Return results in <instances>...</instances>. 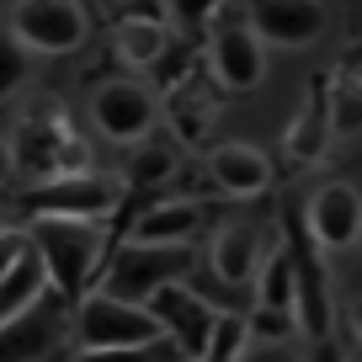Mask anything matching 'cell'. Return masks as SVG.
I'll return each mask as SVG.
<instances>
[{
	"label": "cell",
	"mask_w": 362,
	"mask_h": 362,
	"mask_svg": "<svg viewBox=\"0 0 362 362\" xmlns=\"http://www.w3.org/2000/svg\"><path fill=\"white\" fill-rule=\"evenodd\" d=\"M43 293H48V272H43V261H37V250H27V256L0 277V325L11 315H22V309L33 304V298H43Z\"/></svg>",
	"instance_id": "cell-21"
},
{
	"label": "cell",
	"mask_w": 362,
	"mask_h": 362,
	"mask_svg": "<svg viewBox=\"0 0 362 362\" xmlns=\"http://www.w3.org/2000/svg\"><path fill=\"white\" fill-rule=\"evenodd\" d=\"M149 315L160 320V336H170L181 346V357L187 362H197L208 351V336H214V320H218V309L208 304L197 288H187V283H170V288H160L155 298H149Z\"/></svg>",
	"instance_id": "cell-9"
},
{
	"label": "cell",
	"mask_w": 362,
	"mask_h": 362,
	"mask_svg": "<svg viewBox=\"0 0 362 362\" xmlns=\"http://www.w3.org/2000/svg\"><path fill=\"white\" fill-rule=\"evenodd\" d=\"M6 22L33 54H69L90 33V16L80 0H16Z\"/></svg>",
	"instance_id": "cell-7"
},
{
	"label": "cell",
	"mask_w": 362,
	"mask_h": 362,
	"mask_svg": "<svg viewBox=\"0 0 362 362\" xmlns=\"http://www.w3.org/2000/svg\"><path fill=\"white\" fill-rule=\"evenodd\" d=\"M27 235H33V250L48 272V288L80 304L107 261V229L90 218H33Z\"/></svg>",
	"instance_id": "cell-1"
},
{
	"label": "cell",
	"mask_w": 362,
	"mask_h": 362,
	"mask_svg": "<svg viewBox=\"0 0 362 362\" xmlns=\"http://www.w3.org/2000/svg\"><path fill=\"white\" fill-rule=\"evenodd\" d=\"M208 181L229 197H261L272 187V160L256 144H218L208 155Z\"/></svg>",
	"instance_id": "cell-13"
},
{
	"label": "cell",
	"mask_w": 362,
	"mask_h": 362,
	"mask_svg": "<svg viewBox=\"0 0 362 362\" xmlns=\"http://www.w3.org/2000/svg\"><path fill=\"white\" fill-rule=\"evenodd\" d=\"M250 33L267 48H309L325 33V0H250Z\"/></svg>",
	"instance_id": "cell-10"
},
{
	"label": "cell",
	"mask_w": 362,
	"mask_h": 362,
	"mask_svg": "<svg viewBox=\"0 0 362 362\" xmlns=\"http://www.w3.org/2000/svg\"><path fill=\"white\" fill-rule=\"evenodd\" d=\"M250 298L256 309H277V315H293V298H298V267H293V245L288 235L261 256L256 267V283H250Z\"/></svg>",
	"instance_id": "cell-17"
},
{
	"label": "cell",
	"mask_w": 362,
	"mask_h": 362,
	"mask_svg": "<svg viewBox=\"0 0 362 362\" xmlns=\"http://www.w3.org/2000/svg\"><path fill=\"white\" fill-rule=\"evenodd\" d=\"M192 272H197L192 245H139V240H123V245H112V256L96 272V293L144 309L160 288L187 283Z\"/></svg>",
	"instance_id": "cell-2"
},
{
	"label": "cell",
	"mask_w": 362,
	"mask_h": 362,
	"mask_svg": "<svg viewBox=\"0 0 362 362\" xmlns=\"http://www.w3.org/2000/svg\"><path fill=\"white\" fill-rule=\"evenodd\" d=\"M240 362H304L293 351V341H245V351H240Z\"/></svg>",
	"instance_id": "cell-28"
},
{
	"label": "cell",
	"mask_w": 362,
	"mask_h": 362,
	"mask_svg": "<svg viewBox=\"0 0 362 362\" xmlns=\"http://www.w3.org/2000/svg\"><path fill=\"white\" fill-rule=\"evenodd\" d=\"M165 11H170V22H176L181 33H214L224 0H165Z\"/></svg>",
	"instance_id": "cell-26"
},
{
	"label": "cell",
	"mask_w": 362,
	"mask_h": 362,
	"mask_svg": "<svg viewBox=\"0 0 362 362\" xmlns=\"http://www.w3.org/2000/svg\"><path fill=\"white\" fill-rule=\"evenodd\" d=\"M11 170H22L27 181H54V176L90 170V149H86V139L69 128V117H64L59 102H37L33 112L16 123Z\"/></svg>",
	"instance_id": "cell-3"
},
{
	"label": "cell",
	"mask_w": 362,
	"mask_h": 362,
	"mask_svg": "<svg viewBox=\"0 0 362 362\" xmlns=\"http://www.w3.org/2000/svg\"><path fill=\"white\" fill-rule=\"evenodd\" d=\"M0 224H6V218H0Z\"/></svg>",
	"instance_id": "cell-33"
},
{
	"label": "cell",
	"mask_w": 362,
	"mask_h": 362,
	"mask_svg": "<svg viewBox=\"0 0 362 362\" xmlns=\"http://www.w3.org/2000/svg\"><path fill=\"white\" fill-rule=\"evenodd\" d=\"M330 128L336 134H357L362 128V48H346V59L330 75Z\"/></svg>",
	"instance_id": "cell-19"
},
{
	"label": "cell",
	"mask_w": 362,
	"mask_h": 362,
	"mask_svg": "<svg viewBox=\"0 0 362 362\" xmlns=\"http://www.w3.org/2000/svg\"><path fill=\"white\" fill-rule=\"evenodd\" d=\"M245 341H250V320L245 315H218L214 320V336H208V351L197 362H240Z\"/></svg>",
	"instance_id": "cell-25"
},
{
	"label": "cell",
	"mask_w": 362,
	"mask_h": 362,
	"mask_svg": "<svg viewBox=\"0 0 362 362\" xmlns=\"http://www.w3.org/2000/svg\"><path fill=\"white\" fill-rule=\"evenodd\" d=\"M33 250V235H27V224H0V277L16 267V261Z\"/></svg>",
	"instance_id": "cell-27"
},
{
	"label": "cell",
	"mask_w": 362,
	"mask_h": 362,
	"mask_svg": "<svg viewBox=\"0 0 362 362\" xmlns=\"http://www.w3.org/2000/svg\"><path fill=\"white\" fill-rule=\"evenodd\" d=\"M330 134H336V128H330V96H325V80H315L304 107H298V112L288 117V128H283V149L298 165H315V160H325Z\"/></svg>",
	"instance_id": "cell-14"
},
{
	"label": "cell",
	"mask_w": 362,
	"mask_h": 362,
	"mask_svg": "<svg viewBox=\"0 0 362 362\" xmlns=\"http://www.w3.org/2000/svg\"><path fill=\"white\" fill-rule=\"evenodd\" d=\"M123 187L102 170H75V176H54V181H33L22 197H16V214L27 218H90L102 224L117 208Z\"/></svg>",
	"instance_id": "cell-4"
},
{
	"label": "cell",
	"mask_w": 362,
	"mask_h": 362,
	"mask_svg": "<svg viewBox=\"0 0 362 362\" xmlns=\"http://www.w3.org/2000/svg\"><path fill=\"white\" fill-rule=\"evenodd\" d=\"M64 341H75V304L48 288L0 325V362H48Z\"/></svg>",
	"instance_id": "cell-5"
},
{
	"label": "cell",
	"mask_w": 362,
	"mask_h": 362,
	"mask_svg": "<svg viewBox=\"0 0 362 362\" xmlns=\"http://www.w3.org/2000/svg\"><path fill=\"white\" fill-rule=\"evenodd\" d=\"M351 362H362V357H351Z\"/></svg>",
	"instance_id": "cell-32"
},
{
	"label": "cell",
	"mask_w": 362,
	"mask_h": 362,
	"mask_svg": "<svg viewBox=\"0 0 362 362\" xmlns=\"http://www.w3.org/2000/svg\"><path fill=\"white\" fill-rule=\"evenodd\" d=\"M69 362H187L181 346L170 336L160 341H144V346H102V351H75Z\"/></svg>",
	"instance_id": "cell-24"
},
{
	"label": "cell",
	"mask_w": 362,
	"mask_h": 362,
	"mask_svg": "<svg viewBox=\"0 0 362 362\" xmlns=\"http://www.w3.org/2000/svg\"><path fill=\"white\" fill-rule=\"evenodd\" d=\"M351 320H357V336H362V304H357V315H351Z\"/></svg>",
	"instance_id": "cell-31"
},
{
	"label": "cell",
	"mask_w": 362,
	"mask_h": 362,
	"mask_svg": "<svg viewBox=\"0 0 362 362\" xmlns=\"http://www.w3.org/2000/svg\"><path fill=\"white\" fill-rule=\"evenodd\" d=\"M197 224H203V208L192 197H160L128 224V240H139V245H187L197 235Z\"/></svg>",
	"instance_id": "cell-16"
},
{
	"label": "cell",
	"mask_w": 362,
	"mask_h": 362,
	"mask_svg": "<svg viewBox=\"0 0 362 362\" xmlns=\"http://www.w3.org/2000/svg\"><path fill=\"white\" fill-rule=\"evenodd\" d=\"M6 181H11V144L0 139V187H6Z\"/></svg>",
	"instance_id": "cell-29"
},
{
	"label": "cell",
	"mask_w": 362,
	"mask_h": 362,
	"mask_svg": "<svg viewBox=\"0 0 362 362\" xmlns=\"http://www.w3.org/2000/svg\"><path fill=\"white\" fill-rule=\"evenodd\" d=\"M261 256H267V250H261V235L250 224H224L214 235V245H208V272L229 288H250Z\"/></svg>",
	"instance_id": "cell-15"
},
{
	"label": "cell",
	"mask_w": 362,
	"mask_h": 362,
	"mask_svg": "<svg viewBox=\"0 0 362 362\" xmlns=\"http://www.w3.org/2000/svg\"><path fill=\"white\" fill-rule=\"evenodd\" d=\"M208 64L218 90H256L267 80V43L250 33V22H224L208 37Z\"/></svg>",
	"instance_id": "cell-11"
},
{
	"label": "cell",
	"mask_w": 362,
	"mask_h": 362,
	"mask_svg": "<svg viewBox=\"0 0 362 362\" xmlns=\"http://www.w3.org/2000/svg\"><path fill=\"white\" fill-rule=\"evenodd\" d=\"M90 123H96L102 139H112V144H139V139L155 134L160 102H155V90L139 86V80H107V86H96V96H90Z\"/></svg>",
	"instance_id": "cell-8"
},
{
	"label": "cell",
	"mask_w": 362,
	"mask_h": 362,
	"mask_svg": "<svg viewBox=\"0 0 362 362\" xmlns=\"http://www.w3.org/2000/svg\"><path fill=\"white\" fill-rule=\"evenodd\" d=\"M144 341H160V320L139 304H123V298H107L90 288L75 304V346L80 351H102V346H144Z\"/></svg>",
	"instance_id": "cell-6"
},
{
	"label": "cell",
	"mask_w": 362,
	"mask_h": 362,
	"mask_svg": "<svg viewBox=\"0 0 362 362\" xmlns=\"http://www.w3.org/2000/svg\"><path fill=\"white\" fill-rule=\"evenodd\" d=\"M33 59L37 54L11 33V22H0V102H6L11 90H22V80L33 75Z\"/></svg>",
	"instance_id": "cell-23"
},
{
	"label": "cell",
	"mask_w": 362,
	"mask_h": 362,
	"mask_svg": "<svg viewBox=\"0 0 362 362\" xmlns=\"http://www.w3.org/2000/svg\"><path fill=\"white\" fill-rule=\"evenodd\" d=\"M112 6H117V11H128V16H134V0H112Z\"/></svg>",
	"instance_id": "cell-30"
},
{
	"label": "cell",
	"mask_w": 362,
	"mask_h": 362,
	"mask_svg": "<svg viewBox=\"0 0 362 362\" xmlns=\"http://www.w3.org/2000/svg\"><path fill=\"white\" fill-rule=\"evenodd\" d=\"M214 90L197 86L192 75L181 80V86H170V102H165V117H170V134L187 139V144H197V139L208 134V123H214V102H208Z\"/></svg>",
	"instance_id": "cell-20"
},
{
	"label": "cell",
	"mask_w": 362,
	"mask_h": 362,
	"mask_svg": "<svg viewBox=\"0 0 362 362\" xmlns=\"http://www.w3.org/2000/svg\"><path fill=\"white\" fill-rule=\"evenodd\" d=\"M304 229L320 250H351L362 240V192L346 181H325L304 208Z\"/></svg>",
	"instance_id": "cell-12"
},
{
	"label": "cell",
	"mask_w": 362,
	"mask_h": 362,
	"mask_svg": "<svg viewBox=\"0 0 362 362\" xmlns=\"http://www.w3.org/2000/svg\"><path fill=\"white\" fill-rule=\"evenodd\" d=\"M176 176V149L160 144V139H139V144H128V165H123V181L128 187H139V192H155L160 181Z\"/></svg>",
	"instance_id": "cell-22"
},
{
	"label": "cell",
	"mask_w": 362,
	"mask_h": 362,
	"mask_svg": "<svg viewBox=\"0 0 362 362\" xmlns=\"http://www.w3.org/2000/svg\"><path fill=\"white\" fill-rule=\"evenodd\" d=\"M165 48H170V27L160 22V16L134 11V16H123V22L112 27V54L123 59L128 69H155Z\"/></svg>",
	"instance_id": "cell-18"
}]
</instances>
